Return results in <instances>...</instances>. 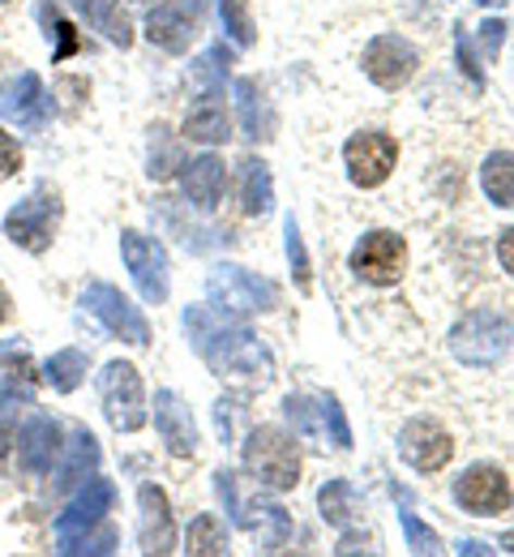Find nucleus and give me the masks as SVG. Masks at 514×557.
Wrapping results in <instances>:
<instances>
[{"instance_id":"c03bdc74","label":"nucleus","mask_w":514,"mask_h":557,"mask_svg":"<svg viewBox=\"0 0 514 557\" xmlns=\"http://www.w3.org/2000/svg\"><path fill=\"white\" fill-rule=\"evenodd\" d=\"M0 4H4V0H0Z\"/></svg>"},{"instance_id":"423d86ee","label":"nucleus","mask_w":514,"mask_h":557,"mask_svg":"<svg viewBox=\"0 0 514 557\" xmlns=\"http://www.w3.org/2000/svg\"><path fill=\"white\" fill-rule=\"evenodd\" d=\"M61 194L52 185H39L26 202H17V210L4 219V236L30 253H43L52 240H57V227H61Z\"/></svg>"},{"instance_id":"4468645a","label":"nucleus","mask_w":514,"mask_h":557,"mask_svg":"<svg viewBox=\"0 0 514 557\" xmlns=\"http://www.w3.org/2000/svg\"><path fill=\"white\" fill-rule=\"evenodd\" d=\"M399 455L416 472H441L454 455V437L441 429L438 420H408L399 433Z\"/></svg>"},{"instance_id":"cd10ccee","label":"nucleus","mask_w":514,"mask_h":557,"mask_svg":"<svg viewBox=\"0 0 514 557\" xmlns=\"http://www.w3.org/2000/svg\"><path fill=\"white\" fill-rule=\"evenodd\" d=\"M284 412L292 420L300 437H326V417H322V399H304V395H288Z\"/></svg>"},{"instance_id":"58836bf2","label":"nucleus","mask_w":514,"mask_h":557,"mask_svg":"<svg viewBox=\"0 0 514 557\" xmlns=\"http://www.w3.org/2000/svg\"><path fill=\"white\" fill-rule=\"evenodd\" d=\"M498 258H502V267L514 275V227L511 232H502V240H498Z\"/></svg>"},{"instance_id":"c9c22d12","label":"nucleus","mask_w":514,"mask_h":557,"mask_svg":"<svg viewBox=\"0 0 514 557\" xmlns=\"http://www.w3.org/2000/svg\"><path fill=\"white\" fill-rule=\"evenodd\" d=\"M227 65H231V52H227L223 44H215V48L198 61V77H215V82H223V77H227Z\"/></svg>"},{"instance_id":"4c0bfd02","label":"nucleus","mask_w":514,"mask_h":557,"mask_svg":"<svg viewBox=\"0 0 514 557\" xmlns=\"http://www.w3.org/2000/svg\"><path fill=\"white\" fill-rule=\"evenodd\" d=\"M17 172H22V146H17L13 134L0 129V181L4 176H17Z\"/></svg>"},{"instance_id":"412c9836","label":"nucleus","mask_w":514,"mask_h":557,"mask_svg":"<svg viewBox=\"0 0 514 557\" xmlns=\"http://www.w3.org/2000/svg\"><path fill=\"white\" fill-rule=\"evenodd\" d=\"M236 103H240V125H245V138L253 141H271L275 138V112L262 95V86L253 77H240L236 82Z\"/></svg>"},{"instance_id":"a211bd4d","label":"nucleus","mask_w":514,"mask_h":557,"mask_svg":"<svg viewBox=\"0 0 514 557\" xmlns=\"http://www.w3.org/2000/svg\"><path fill=\"white\" fill-rule=\"evenodd\" d=\"M138 506H142V549L147 554H172L176 549V528H172L167 493L159 485H142L138 488Z\"/></svg>"},{"instance_id":"aec40b11","label":"nucleus","mask_w":514,"mask_h":557,"mask_svg":"<svg viewBox=\"0 0 514 557\" xmlns=\"http://www.w3.org/2000/svg\"><path fill=\"white\" fill-rule=\"evenodd\" d=\"M185 138L202 141V146H220V141L231 138V121H227V112H223L215 90L202 95V99L189 108V116H185Z\"/></svg>"},{"instance_id":"1a4fd4ad","label":"nucleus","mask_w":514,"mask_h":557,"mask_svg":"<svg viewBox=\"0 0 514 557\" xmlns=\"http://www.w3.org/2000/svg\"><path fill=\"white\" fill-rule=\"evenodd\" d=\"M343 159H348V176H352V185H361V189H377V185H386V181H390L394 159H399V146H394L390 134L365 129V134H352V138H348Z\"/></svg>"},{"instance_id":"5701e85b","label":"nucleus","mask_w":514,"mask_h":557,"mask_svg":"<svg viewBox=\"0 0 514 557\" xmlns=\"http://www.w3.org/2000/svg\"><path fill=\"white\" fill-rule=\"evenodd\" d=\"M275 207V181H271V168L262 159H245L240 163V210L262 219Z\"/></svg>"},{"instance_id":"7c9ffc66","label":"nucleus","mask_w":514,"mask_h":557,"mask_svg":"<svg viewBox=\"0 0 514 557\" xmlns=\"http://www.w3.org/2000/svg\"><path fill=\"white\" fill-rule=\"evenodd\" d=\"M284 236H288V262H292L296 287H300V292H309V287H313V267H309V249H304L300 223H296L292 214H288V227H284Z\"/></svg>"},{"instance_id":"20e7f679","label":"nucleus","mask_w":514,"mask_h":557,"mask_svg":"<svg viewBox=\"0 0 514 557\" xmlns=\"http://www.w3.org/2000/svg\"><path fill=\"white\" fill-rule=\"evenodd\" d=\"M220 497L227 502V510H231V519L245 528V532H253L258 536V549L262 554H275V549H284L288 545V536H292V515L279 506V502H266V497H253V502H240V493H236V476L231 472H220Z\"/></svg>"},{"instance_id":"e433bc0d","label":"nucleus","mask_w":514,"mask_h":557,"mask_svg":"<svg viewBox=\"0 0 514 557\" xmlns=\"http://www.w3.org/2000/svg\"><path fill=\"white\" fill-rule=\"evenodd\" d=\"M506 30H511V26H506L502 17H489V22L480 26V48H485V57H498V52L506 48Z\"/></svg>"},{"instance_id":"f257e3e1","label":"nucleus","mask_w":514,"mask_h":557,"mask_svg":"<svg viewBox=\"0 0 514 557\" xmlns=\"http://www.w3.org/2000/svg\"><path fill=\"white\" fill-rule=\"evenodd\" d=\"M185 331L193 339L198 356L220 373V377H231V382H245V386H266L271 373H275V360L266 344L227 318V309H215V305H193L185 313Z\"/></svg>"},{"instance_id":"37998d69","label":"nucleus","mask_w":514,"mask_h":557,"mask_svg":"<svg viewBox=\"0 0 514 557\" xmlns=\"http://www.w3.org/2000/svg\"><path fill=\"white\" fill-rule=\"evenodd\" d=\"M480 4H498V0H480Z\"/></svg>"},{"instance_id":"c756f323","label":"nucleus","mask_w":514,"mask_h":557,"mask_svg":"<svg viewBox=\"0 0 514 557\" xmlns=\"http://www.w3.org/2000/svg\"><path fill=\"white\" fill-rule=\"evenodd\" d=\"M82 373H86V356H82L77 348L57 351V356L48 360V382H52V386H57L61 395H70V391H77Z\"/></svg>"},{"instance_id":"ddd939ff","label":"nucleus","mask_w":514,"mask_h":557,"mask_svg":"<svg viewBox=\"0 0 514 557\" xmlns=\"http://www.w3.org/2000/svg\"><path fill=\"white\" fill-rule=\"evenodd\" d=\"M86 309H90V313H99V318L108 322V331H116L125 344H134V348H147L150 344L147 318H142V313H138V305H134L129 296H121L116 287L95 283V287L86 292Z\"/></svg>"},{"instance_id":"79ce46f5","label":"nucleus","mask_w":514,"mask_h":557,"mask_svg":"<svg viewBox=\"0 0 514 557\" xmlns=\"http://www.w3.org/2000/svg\"><path fill=\"white\" fill-rule=\"evenodd\" d=\"M498 545H502V549H506V554H514V532H511V536H502V541H498Z\"/></svg>"},{"instance_id":"39448f33","label":"nucleus","mask_w":514,"mask_h":557,"mask_svg":"<svg viewBox=\"0 0 514 557\" xmlns=\"http://www.w3.org/2000/svg\"><path fill=\"white\" fill-rule=\"evenodd\" d=\"M99 395H103V412L112 420L116 433H138L147 424V391H142V373L129 360H112L99 373Z\"/></svg>"},{"instance_id":"9b49d317","label":"nucleus","mask_w":514,"mask_h":557,"mask_svg":"<svg viewBox=\"0 0 514 557\" xmlns=\"http://www.w3.org/2000/svg\"><path fill=\"white\" fill-rule=\"evenodd\" d=\"M121 253H125V267L138 283L142 300L163 305L167 300V253H163V245L142 236V232H125L121 236Z\"/></svg>"},{"instance_id":"f3484780","label":"nucleus","mask_w":514,"mask_h":557,"mask_svg":"<svg viewBox=\"0 0 514 557\" xmlns=\"http://www.w3.org/2000/svg\"><path fill=\"white\" fill-rule=\"evenodd\" d=\"M193 35H198V13H193L189 4L172 0V4L150 9L147 39L154 48H163V52H185V48L193 44Z\"/></svg>"},{"instance_id":"a19ab883","label":"nucleus","mask_w":514,"mask_h":557,"mask_svg":"<svg viewBox=\"0 0 514 557\" xmlns=\"http://www.w3.org/2000/svg\"><path fill=\"white\" fill-rule=\"evenodd\" d=\"M9 305H13V300H9V292H4V283H0V326L13 318V309H9Z\"/></svg>"},{"instance_id":"9d476101","label":"nucleus","mask_w":514,"mask_h":557,"mask_svg":"<svg viewBox=\"0 0 514 557\" xmlns=\"http://www.w3.org/2000/svg\"><path fill=\"white\" fill-rule=\"evenodd\" d=\"M454 502H459L463 510H472V515L493 519V515H506V510L514 506V488L502 468H493V463H476L472 472L459 476Z\"/></svg>"},{"instance_id":"f704fd0d","label":"nucleus","mask_w":514,"mask_h":557,"mask_svg":"<svg viewBox=\"0 0 514 557\" xmlns=\"http://www.w3.org/2000/svg\"><path fill=\"white\" fill-rule=\"evenodd\" d=\"M176 168H185V159H180V146L172 141V146H163L159 154H150V176L154 181H167Z\"/></svg>"},{"instance_id":"6ab92c4d","label":"nucleus","mask_w":514,"mask_h":557,"mask_svg":"<svg viewBox=\"0 0 514 557\" xmlns=\"http://www.w3.org/2000/svg\"><path fill=\"white\" fill-rule=\"evenodd\" d=\"M223 185H227V168L220 154H202L193 163H185V198L198 210H215L223 202Z\"/></svg>"},{"instance_id":"7ed1b4c3","label":"nucleus","mask_w":514,"mask_h":557,"mask_svg":"<svg viewBox=\"0 0 514 557\" xmlns=\"http://www.w3.org/2000/svg\"><path fill=\"white\" fill-rule=\"evenodd\" d=\"M511 348V322L498 309H472L454 331H450V351L454 360L472 364V369H489L498 364Z\"/></svg>"},{"instance_id":"b1692460","label":"nucleus","mask_w":514,"mask_h":557,"mask_svg":"<svg viewBox=\"0 0 514 557\" xmlns=\"http://www.w3.org/2000/svg\"><path fill=\"white\" fill-rule=\"evenodd\" d=\"M480 185L489 194V202L502 210H514V154L511 150H498L485 159L480 168Z\"/></svg>"},{"instance_id":"bb28decb","label":"nucleus","mask_w":514,"mask_h":557,"mask_svg":"<svg viewBox=\"0 0 514 557\" xmlns=\"http://www.w3.org/2000/svg\"><path fill=\"white\" fill-rule=\"evenodd\" d=\"M77 4L86 9V17H90V22H95L112 44H121V48H129V44H134L125 13H116V0H77Z\"/></svg>"},{"instance_id":"0eeeda50","label":"nucleus","mask_w":514,"mask_h":557,"mask_svg":"<svg viewBox=\"0 0 514 557\" xmlns=\"http://www.w3.org/2000/svg\"><path fill=\"white\" fill-rule=\"evenodd\" d=\"M206 292L215 309H231V313H266L279 305V287L245 267H215L206 278Z\"/></svg>"},{"instance_id":"f8f14e48","label":"nucleus","mask_w":514,"mask_h":557,"mask_svg":"<svg viewBox=\"0 0 514 557\" xmlns=\"http://www.w3.org/2000/svg\"><path fill=\"white\" fill-rule=\"evenodd\" d=\"M421 65V52L403 39V35H377L365 48V73L381 90H399L412 82V73Z\"/></svg>"},{"instance_id":"dca6fc26","label":"nucleus","mask_w":514,"mask_h":557,"mask_svg":"<svg viewBox=\"0 0 514 557\" xmlns=\"http://www.w3.org/2000/svg\"><path fill=\"white\" fill-rule=\"evenodd\" d=\"M112 502H116V488L112 481H90L86 493L77 497L74 506L61 515V523H57V536H61V549H74V541L82 532H90L108 510H112Z\"/></svg>"},{"instance_id":"a878e982","label":"nucleus","mask_w":514,"mask_h":557,"mask_svg":"<svg viewBox=\"0 0 514 557\" xmlns=\"http://www.w3.org/2000/svg\"><path fill=\"white\" fill-rule=\"evenodd\" d=\"M185 554L193 557H223L227 554V532L215 515H198L189 523V536H185Z\"/></svg>"},{"instance_id":"72a5a7b5","label":"nucleus","mask_w":514,"mask_h":557,"mask_svg":"<svg viewBox=\"0 0 514 557\" xmlns=\"http://www.w3.org/2000/svg\"><path fill=\"white\" fill-rule=\"evenodd\" d=\"M454 52H459V70L467 73V82L480 90V86H485V73L476 65V52H472V39L463 35V26H459V35H454Z\"/></svg>"},{"instance_id":"f03ea898","label":"nucleus","mask_w":514,"mask_h":557,"mask_svg":"<svg viewBox=\"0 0 514 557\" xmlns=\"http://www.w3.org/2000/svg\"><path fill=\"white\" fill-rule=\"evenodd\" d=\"M245 468H249V476L258 485L275 488V493H288V488L300 485V450H296L292 437L284 429H275V424H262V429L249 433Z\"/></svg>"},{"instance_id":"2f4dec72","label":"nucleus","mask_w":514,"mask_h":557,"mask_svg":"<svg viewBox=\"0 0 514 557\" xmlns=\"http://www.w3.org/2000/svg\"><path fill=\"white\" fill-rule=\"evenodd\" d=\"M399 523H403V536H408V549L412 554H441L438 532L429 523H421L412 510H399Z\"/></svg>"},{"instance_id":"4be33fe9","label":"nucleus","mask_w":514,"mask_h":557,"mask_svg":"<svg viewBox=\"0 0 514 557\" xmlns=\"http://www.w3.org/2000/svg\"><path fill=\"white\" fill-rule=\"evenodd\" d=\"M57 450H61V429H57L48 417L30 420L26 433H22V442H17V459H22V468H30V472H48L52 459H57Z\"/></svg>"},{"instance_id":"2eb2a0df","label":"nucleus","mask_w":514,"mask_h":557,"mask_svg":"<svg viewBox=\"0 0 514 557\" xmlns=\"http://www.w3.org/2000/svg\"><path fill=\"white\" fill-rule=\"evenodd\" d=\"M154 429H159L163 446L176 459H193L198 455V424H193V412L180 404L176 391H159L154 395Z\"/></svg>"},{"instance_id":"ea45409f","label":"nucleus","mask_w":514,"mask_h":557,"mask_svg":"<svg viewBox=\"0 0 514 557\" xmlns=\"http://www.w3.org/2000/svg\"><path fill=\"white\" fill-rule=\"evenodd\" d=\"M454 549H459V554H493V549H489V545H480V541H459Z\"/></svg>"},{"instance_id":"c85d7f7f","label":"nucleus","mask_w":514,"mask_h":557,"mask_svg":"<svg viewBox=\"0 0 514 557\" xmlns=\"http://www.w3.org/2000/svg\"><path fill=\"white\" fill-rule=\"evenodd\" d=\"M220 17H223V30L231 35L236 48H249L258 39V26L249 17V0H220Z\"/></svg>"},{"instance_id":"393cba45","label":"nucleus","mask_w":514,"mask_h":557,"mask_svg":"<svg viewBox=\"0 0 514 557\" xmlns=\"http://www.w3.org/2000/svg\"><path fill=\"white\" fill-rule=\"evenodd\" d=\"M317 506H322V519L330 528H352L356 523V510H361L356 488L348 485V481H326L322 493H317Z\"/></svg>"},{"instance_id":"6e6552de","label":"nucleus","mask_w":514,"mask_h":557,"mask_svg":"<svg viewBox=\"0 0 514 557\" xmlns=\"http://www.w3.org/2000/svg\"><path fill=\"white\" fill-rule=\"evenodd\" d=\"M352 271L373 283V287H390L408 271V245L394 232H368L361 245L352 249Z\"/></svg>"},{"instance_id":"473e14b6","label":"nucleus","mask_w":514,"mask_h":557,"mask_svg":"<svg viewBox=\"0 0 514 557\" xmlns=\"http://www.w3.org/2000/svg\"><path fill=\"white\" fill-rule=\"evenodd\" d=\"M322 417H326V433H330V442H335L339 450H348V446H352V429H348V417H343V408H339V399H335V395H322Z\"/></svg>"}]
</instances>
